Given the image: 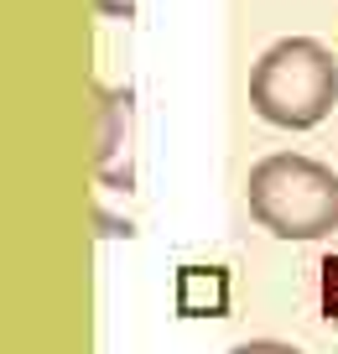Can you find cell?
Segmentation results:
<instances>
[{
	"label": "cell",
	"instance_id": "cell-2",
	"mask_svg": "<svg viewBox=\"0 0 338 354\" xmlns=\"http://www.w3.org/2000/svg\"><path fill=\"white\" fill-rule=\"evenodd\" d=\"M338 104V57L312 37H286L250 68V110L265 125L307 131Z\"/></svg>",
	"mask_w": 338,
	"mask_h": 354
},
{
	"label": "cell",
	"instance_id": "cell-6",
	"mask_svg": "<svg viewBox=\"0 0 338 354\" xmlns=\"http://www.w3.org/2000/svg\"><path fill=\"white\" fill-rule=\"evenodd\" d=\"M229 354H302L297 344H281V339H245V344H234Z\"/></svg>",
	"mask_w": 338,
	"mask_h": 354
},
{
	"label": "cell",
	"instance_id": "cell-5",
	"mask_svg": "<svg viewBox=\"0 0 338 354\" xmlns=\"http://www.w3.org/2000/svg\"><path fill=\"white\" fill-rule=\"evenodd\" d=\"M317 313L328 328H338V255H323L317 266Z\"/></svg>",
	"mask_w": 338,
	"mask_h": 354
},
{
	"label": "cell",
	"instance_id": "cell-7",
	"mask_svg": "<svg viewBox=\"0 0 338 354\" xmlns=\"http://www.w3.org/2000/svg\"><path fill=\"white\" fill-rule=\"evenodd\" d=\"M94 6L104 16H125V21H131V11H135V0H94Z\"/></svg>",
	"mask_w": 338,
	"mask_h": 354
},
{
	"label": "cell",
	"instance_id": "cell-3",
	"mask_svg": "<svg viewBox=\"0 0 338 354\" xmlns=\"http://www.w3.org/2000/svg\"><path fill=\"white\" fill-rule=\"evenodd\" d=\"M120 151L131 156V88H109L99 110V177L109 188H131V167H120Z\"/></svg>",
	"mask_w": 338,
	"mask_h": 354
},
{
	"label": "cell",
	"instance_id": "cell-4",
	"mask_svg": "<svg viewBox=\"0 0 338 354\" xmlns=\"http://www.w3.org/2000/svg\"><path fill=\"white\" fill-rule=\"evenodd\" d=\"M177 313L182 318H224L229 313V271L224 266H182L177 271Z\"/></svg>",
	"mask_w": 338,
	"mask_h": 354
},
{
	"label": "cell",
	"instance_id": "cell-1",
	"mask_svg": "<svg viewBox=\"0 0 338 354\" xmlns=\"http://www.w3.org/2000/svg\"><path fill=\"white\" fill-rule=\"evenodd\" d=\"M250 219L276 240H323L338 230V172L312 156L271 151L245 177Z\"/></svg>",
	"mask_w": 338,
	"mask_h": 354
}]
</instances>
